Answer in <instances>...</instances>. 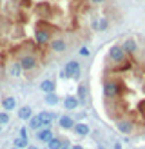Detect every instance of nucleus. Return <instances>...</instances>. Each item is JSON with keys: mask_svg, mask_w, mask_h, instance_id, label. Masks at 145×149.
I'll list each match as a JSON object with an SVG mask.
<instances>
[{"mask_svg": "<svg viewBox=\"0 0 145 149\" xmlns=\"http://www.w3.org/2000/svg\"><path fill=\"white\" fill-rule=\"evenodd\" d=\"M109 58L116 64H122V62H125V51H123L122 46H113L109 49Z\"/></svg>", "mask_w": 145, "mask_h": 149, "instance_id": "1", "label": "nucleus"}, {"mask_svg": "<svg viewBox=\"0 0 145 149\" xmlns=\"http://www.w3.org/2000/svg\"><path fill=\"white\" fill-rule=\"evenodd\" d=\"M104 95L107 98H116V96L120 95V86L116 84L114 80H109L104 84Z\"/></svg>", "mask_w": 145, "mask_h": 149, "instance_id": "2", "label": "nucleus"}, {"mask_svg": "<svg viewBox=\"0 0 145 149\" xmlns=\"http://www.w3.org/2000/svg\"><path fill=\"white\" fill-rule=\"evenodd\" d=\"M64 71L67 73V77H69V78H80V64L75 62V60H71V62L65 64Z\"/></svg>", "mask_w": 145, "mask_h": 149, "instance_id": "3", "label": "nucleus"}, {"mask_svg": "<svg viewBox=\"0 0 145 149\" xmlns=\"http://www.w3.org/2000/svg\"><path fill=\"white\" fill-rule=\"evenodd\" d=\"M20 65H22V69H33L36 65V58L33 55H26L20 58Z\"/></svg>", "mask_w": 145, "mask_h": 149, "instance_id": "4", "label": "nucleus"}, {"mask_svg": "<svg viewBox=\"0 0 145 149\" xmlns=\"http://www.w3.org/2000/svg\"><path fill=\"white\" fill-rule=\"evenodd\" d=\"M123 51H125V55H134L136 51H138V44L133 40V38H127L125 42H123Z\"/></svg>", "mask_w": 145, "mask_h": 149, "instance_id": "5", "label": "nucleus"}, {"mask_svg": "<svg viewBox=\"0 0 145 149\" xmlns=\"http://www.w3.org/2000/svg\"><path fill=\"white\" fill-rule=\"evenodd\" d=\"M116 127H118V131L123 133V135H129V133L133 131V122L130 120H118Z\"/></svg>", "mask_w": 145, "mask_h": 149, "instance_id": "6", "label": "nucleus"}, {"mask_svg": "<svg viewBox=\"0 0 145 149\" xmlns=\"http://www.w3.org/2000/svg\"><path fill=\"white\" fill-rule=\"evenodd\" d=\"M38 118H40V124H42V125L49 127V124L55 120V115H53V113H49V111H44V113L38 115Z\"/></svg>", "mask_w": 145, "mask_h": 149, "instance_id": "7", "label": "nucleus"}, {"mask_svg": "<svg viewBox=\"0 0 145 149\" xmlns=\"http://www.w3.org/2000/svg\"><path fill=\"white\" fill-rule=\"evenodd\" d=\"M36 42L38 44H47L49 42V38H51V35L47 33V31H44V29H36Z\"/></svg>", "mask_w": 145, "mask_h": 149, "instance_id": "8", "label": "nucleus"}, {"mask_svg": "<svg viewBox=\"0 0 145 149\" xmlns=\"http://www.w3.org/2000/svg\"><path fill=\"white\" fill-rule=\"evenodd\" d=\"M2 107L6 109V113L7 111H11L17 107V100L13 98V96H6V98H2Z\"/></svg>", "mask_w": 145, "mask_h": 149, "instance_id": "9", "label": "nucleus"}, {"mask_svg": "<svg viewBox=\"0 0 145 149\" xmlns=\"http://www.w3.org/2000/svg\"><path fill=\"white\" fill-rule=\"evenodd\" d=\"M36 138H38V140H42V142H49V140L53 138V131H51L49 127H46V129H40V131H38V135H36Z\"/></svg>", "mask_w": 145, "mask_h": 149, "instance_id": "10", "label": "nucleus"}, {"mask_svg": "<svg viewBox=\"0 0 145 149\" xmlns=\"http://www.w3.org/2000/svg\"><path fill=\"white\" fill-rule=\"evenodd\" d=\"M31 116H33V109L29 106H24L18 109V118H22V120H29Z\"/></svg>", "mask_w": 145, "mask_h": 149, "instance_id": "11", "label": "nucleus"}, {"mask_svg": "<svg viewBox=\"0 0 145 149\" xmlns=\"http://www.w3.org/2000/svg\"><path fill=\"white\" fill-rule=\"evenodd\" d=\"M78 104H80V100L76 98V96H67V98L64 100L65 109H76V107H78Z\"/></svg>", "mask_w": 145, "mask_h": 149, "instance_id": "12", "label": "nucleus"}, {"mask_svg": "<svg viewBox=\"0 0 145 149\" xmlns=\"http://www.w3.org/2000/svg\"><path fill=\"white\" fill-rule=\"evenodd\" d=\"M60 127L72 129V127H75V120H72L71 116H60Z\"/></svg>", "mask_w": 145, "mask_h": 149, "instance_id": "13", "label": "nucleus"}, {"mask_svg": "<svg viewBox=\"0 0 145 149\" xmlns=\"http://www.w3.org/2000/svg\"><path fill=\"white\" fill-rule=\"evenodd\" d=\"M40 89L44 93H53L55 91V82L53 80H44L42 84H40Z\"/></svg>", "mask_w": 145, "mask_h": 149, "instance_id": "14", "label": "nucleus"}, {"mask_svg": "<svg viewBox=\"0 0 145 149\" xmlns=\"http://www.w3.org/2000/svg\"><path fill=\"white\" fill-rule=\"evenodd\" d=\"M72 129H75V133H76V135H82V136L89 135V125H87V124H76Z\"/></svg>", "mask_w": 145, "mask_h": 149, "instance_id": "15", "label": "nucleus"}, {"mask_svg": "<svg viewBox=\"0 0 145 149\" xmlns=\"http://www.w3.org/2000/svg\"><path fill=\"white\" fill-rule=\"evenodd\" d=\"M51 47H53V51H56V53H62V51L65 49V42L62 38L53 40V42H51Z\"/></svg>", "mask_w": 145, "mask_h": 149, "instance_id": "16", "label": "nucleus"}, {"mask_svg": "<svg viewBox=\"0 0 145 149\" xmlns=\"http://www.w3.org/2000/svg\"><path fill=\"white\" fill-rule=\"evenodd\" d=\"M44 100H46V104H49V106H56V104L60 102V98H58V95H55V93H47Z\"/></svg>", "mask_w": 145, "mask_h": 149, "instance_id": "17", "label": "nucleus"}, {"mask_svg": "<svg viewBox=\"0 0 145 149\" xmlns=\"http://www.w3.org/2000/svg\"><path fill=\"white\" fill-rule=\"evenodd\" d=\"M40 127H42V124H40V118L38 116H31V118H29V129L36 131V129H40Z\"/></svg>", "mask_w": 145, "mask_h": 149, "instance_id": "18", "label": "nucleus"}, {"mask_svg": "<svg viewBox=\"0 0 145 149\" xmlns=\"http://www.w3.org/2000/svg\"><path fill=\"white\" fill-rule=\"evenodd\" d=\"M107 20L105 18H100V20H96V22H93V27L94 29H98V31H104V29H107Z\"/></svg>", "mask_w": 145, "mask_h": 149, "instance_id": "19", "label": "nucleus"}, {"mask_svg": "<svg viewBox=\"0 0 145 149\" xmlns=\"http://www.w3.org/2000/svg\"><path fill=\"white\" fill-rule=\"evenodd\" d=\"M85 98H87V86L85 84H80V87H78V100L80 102H85Z\"/></svg>", "mask_w": 145, "mask_h": 149, "instance_id": "20", "label": "nucleus"}, {"mask_svg": "<svg viewBox=\"0 0 145 149\" xmlns=\"http://www.w3.org/2000/svg\"><path fill=\"white\" fill-rule=\"evenodd\" d=\"M47 147H49V149H60V147H62V140L53 136V138L47 142Z\"/></svg>", "mask_w": 145, "mask_h": 149, "instance_id": "21", "label": "nucleus"}, {"mask_svg": "<svg viewBox=\"0 0 145 149\" xmlns=\"http://www.w3.org/2000/svg\"><path fill=\"white\" fill-rule=\"evenodd\" d=\"M9 73L13 74V77H20V73H22V65H20V64H14V65H11Z\"/></svg>", "mask_w": 145, "mask_h": 149, "instance_id": "22", "label": "nucleus"}, {"mask_svg": "<svg viewBox=\"0 0 145 149\" xmlns=\"http://www.w3.org/2000/svg\"><path fill=\"white\" fill-rule=\"evenodd\" d=\"M27 146H29V144H27V138H22V136H20V138L14 140V147H18V149H20V147H26V149H27Z\"/></svg>", "mask_w": 145, "mask_h": 149, "instance_id": "23", "label": "nucleus"}, {"mask_svg": "<svg viewBox=\"0 0 145 149\" xmlns=\"http://www.w3.org/2000/svg\"><path fill=\"white\" fill-rule=\"evenodd\" d=\"M6 124H9V115L6 111H2L0 113V125H6Z\"/></svg>", "mask_w": 145, "mask_h": 149, "instance_id": "24", "label": "nucleus"}, {"mask_svg": "<svg viewBox=\"0 0 145 149\" xmlns=\"http://www.w3.org/2000/svg\"><path fill=\"white\" fill-rule=\"evenodd\" d=\"M80 55H82V56H87V55H89V49H87V47H82V49H80Z\"/></svg>", "mask_w": 145, "mask_h": 149, "instance_id": "25", "label": "nucleus"}, {"mask_svg": "<svg viewBox=\"0 0 145 149\" xmlns=\"http://www.w3.org/2000/svg\"><path fill=\"white\" fill-rule=\"evenodd\" d=\"M20 136H22V138H27V131H26V127L20 129Z\"/></svg>", "mask_w": 145, "mask_h": 149, "instance_id": "26", "label": "nucleus"}, {"mask_svg": "<svg viewBox=\"0 0 145 149\" xmlns=\"http://www.w3.org/2000/svg\"><path fill=\"white\" fill-rule=\"evenodd\" d=\"M138 107H140V111L145 115V100H143V102H140V106H138Z\"/></svg>", "mask_w": 145, "mask_h": 149, "instance_id": "27", "label": "nucleus"}, {"mask_svg": "<svg viewBox=\"0 0 145 149\" xmlns=\"http://www.w3.org/2000/svg\"><path fill=\"white\" fill-rule=\"evenodd\" d=\"M60 78H69V77H67V73H65V71H64V69H62V71H60Z\"/></svg>", "mask_w": 145, "mask_h": 149, "instance_id": "28", "label": "nucleus"}, {"mask_svg": "<svg viewBox=\"0 0 145 149\" xmlns=\"http://www.w3.org/2000/svg\"><path fill=\"white\" fill-rule=\"evenodd\" d=\"M60 149H69V144H65V142H62V147Z\"/></svg>", "mask_w": 145, "mask_h": 149, "instance_id": "29", "label": "nucleus"}, {"mask_svg": "<svg viewBox=\"0 0 145 149\" xmlns=\"http://www.w3.org/2000/svg\"><path fill=\"white\" fill-rule=\"evenodd\" d=\"M93 4H102V2H105V0H91Z\"/></svg>", "mask_w": 145, "mask_h": 149, "instance_id": "30", "label": "nucleus"}, {"mask_svg": "<svg viewBox=\"0 0 145 149\" xmlns=\"http://www.w3.org/2000/svg\"><path fill=\"white\" fill-rule=\"evenodd\" d=\"M114 149H122V146H120L118 142H116V144H114Z\"/></svg>", "mask_w": 145, "mask_h": 149, "instance_id": "31", "label": "nucleus"}, {"mask_svg": "<svg viewBox=\"0 0 145 149\" xmlns=\"http://www.w3.org/2000/svg\"><path fill=\"white\" fill-rule=\"evenodd\" d=\"M72 149H82V146H75V147H72Z\"/></svg>", "mask_w": 145, "mask_h": 149, "instance_id": "32", "label": "nucleus"}, {"mask_svg": "<svg viewBox=\"0 0 145 149\" xmlns=\"http://www.w3.org/2000/svg\"><path fill=\"white\" fill-rule=\"evenodd\" d=\"M27 149H36V147L35 146H27Z\"/></svg>", "mask_w": 145, "mask_h": 149, "instance_id": "33", "label": "nucleus"}, {"mask_svg": "<svg viewBox=\"0 0 145 149\" xmlns=\"http://www.w3.org/2000/svg\"><path fill=\"white\" fill-rule=\"evenodd\" d=\"M0 131H2V125H0Z\"/></svg>", "mask_w": 145, "mask_h": 149, "instance_id": "34", "label": "nucleus"}]
</instances>
